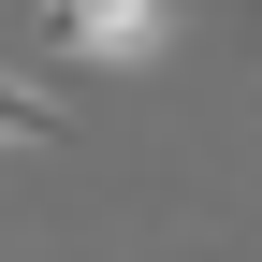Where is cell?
Returning a JSON list of instances; mask_svg holds the SVG:
<instances>
[{
  "instance_id": "2",
  "label": "cell",
  "mask_w": 262,
  "mask_h": 262,
  "mask_svg": "<svg viewBox=\"0 0 262 262\" xmlns=\"http://www.w3.org/2000/svg\"><path fill=\"white\" fill-rule=\"evenodd\" d=\"M15 146H58V102H44V73L0 58V160H15Z\"/></svg>"
},
{
  "instance_id": "1",
  "label": "cell",
  "mask_w": 262,
  "mask_h": 262,
  "mask_svg": "<svg viewBox=\"0 0 262 262\" xmlns=\"http://www.w3.org/2000/svg\"><path fill=\"white\" fill-rule=\"evenodd\" d=\"M58 58H88V73H146L160 44H175V0H44Z\"/></svg>"
}]
</instances>
